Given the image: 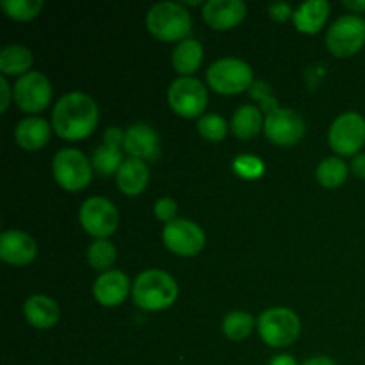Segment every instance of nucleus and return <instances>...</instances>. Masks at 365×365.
<instances>
[{
  "mask_svg": "<svg viewBox=\"0 0 365 365\" xmlns=\"http://www.w3.org/2000/svg\"><path fill=\"white\" fill-rule=\"evenodd\" d=\"M98 106L89 95L73 91L56 103L52 113V127L57 135L66 141H81L91 135L98 125Z\"/></svg>",
  "mask_w": 365,
  "mask_h": 365,
  "instance_id": "nucleus-1",
  "label": "nucleus"
},
{
  "mask_svg": "<svg viewBox=\"0 0 365 365\" xmlns=\"http://www.w3.org/2000/svg\"><path fill=\"white\" fill-rule=\"evenodd\" d=\"M253 98H257L266 113L264 120V132L271 143L278 146H292L299 143V139L305 135L307 123L299 113L294 109H282L278 107L277 98L271 93L267 82L257 81L250 88Z\"/></svg>",
  "mask_w": 365,
  "mask_h": 365,
  "instance_id": "nucleus-2",
  "label": "nucleus"
},
{
  "mask_svg": "<svg viewBox=\"0 0 365 365\" xmlns=\"http://www.w3.org/2000/svg\"><path fill=\"white\" fill-rule=\"evenodd\" d=\"M178 285L170 273L163 269L143 271L132 285V298L139 309L146 312H159L175 303Z\"/></svg>",
  "mask_w": 365,
  "mask_h": 365,
  "instance_id": "nucleus-3",
  "label": "nucleus"
},
{
  "mask_svg": "<svg viewBox=\"0 0 365 365\" xmlns=\"http://www.w3.org/2000/svg\"><path fill=\"white\" fill-rule=\"evenodd\" d=\"M191 25V14L177 2H159L146 14V27L160 41H184Z\"/></svg>",
  "mask_w": 365,
  "mask_h": 365,
  "instance_id": "nucleus-4",
  "label": "nucleus"
},
{
  "mask_svg": "<svg viewBox=\"0 0 365 365\" xmlns=\"http://www.w3.org/2000/svg\"><path fill=\"white\" fill-rule=\"evenodd\" d=\"M207 82L221 95H237L253 86V70L237 57H221L207 70Z\"/></svg>",
  "mask_w": 365,
  "mask_h": 365,
  "instance_id": "nucleus-5",
  "label": "nucleus"
},
{
  "mask_svg": "<svg viewBox=\"0 0 365 365\" xmlns=\"http://www.w3.org/2000/svg\"><path fill=\"white\" fill-rule=\"evenodd\" d=\"M302 331V323L294 310L277 307L260 314L259 334L271 348H285L296 342Z\"/></svg>",
  "mask_w": 365,
  "mask_h": 365,
  "instance_id": "nucleus-6",
  "label": "nucleus"
},
{
  "mask_svg": "<svg viewBox=\"0 0 365 365\" xmlns=\"http://www.w3.org/2000/svg\"><path fill=\"white\" fill-rule=\"evenodd\" d=\"M365 43V20L360 14H344L327 32V46L334 56L346 59L359 52Z\"/></svg>",
  "mask_w": 365,
  "mask_h": 365,
  "instance_id": "nucleus-7",
  "label": "nucleus"
},
{
  "mask_svg": "<svg viewBox=\"0 0 365 365\" xmlns=\"http://www.w3.org/2000/svg\"><path fill=\"white\" fill-rule=\"evenodd\" d=\"M53 177L66 191H81L91 182L93 170L88 157L75 148H63L53 155Z\"/></svg>",
  "mask_w": 365,
  "mask_h": 365,
  "instance_id": "nucleus-8",
  "label": "nucleus"
},
{
  "mask_svg": "<svg viewBox=\"0 0 365 365\" xmlns=\"http://www.w3.org/2000/svg\"><path fill=\"white\" fill-rule=\"evenodd\" d=\"M170 107L182 118H196L205 110L209 95L198 78L180 77L171 82L168 89Z\"/></svg>",
  "mask_w": 365,
  "mask_h": 365,
  "instance_id": "nucleus-9",
  "label": "nucleus"
},
{
  "mask_svg": "<svg viewBox=\"0 0 365 365\" xmlns=\"http://www.w3.org/2000/svg\"><path fill=\"white\" fill-rule=\"evenodd\" d=\"M328 143L339 155H356L365 143V120L362 114L349 110L331 123Z\"/></svg>",
  "mask_w": 365,
  "mask_h": 365,
  "instance_id": "nucleus-10",
  "label": "nucleus"
},
{
  "mask_svg": "<svg viewBox=\"0 0 365 365\" xmlns=\"http://www.w3.org/2000/svg\"><path fill=\"white\" fill-rule=\"evenodd\" d=\"M81 223L88 234L95 235L96 239H106L114 234L118 228V209L110 200L103 196H91L86 200L81 207Z\"/></svg>",
  "mask_w": 365,
  "mask_h": 365,
  "instance_id": "nucleus-11",
  "label": "nucleus"
},
{
  "mask_svg": "<svg viewBox=\"0 0 365 365\" xmlns=\"http://www.w3.org/2000/svg\"><path fill=\"white\" fill-rule=\"evenodd\" d=\"M52 100V86L41 71H29L14 84V102L25 113H41Z\"/></svg>",
  "mask_w": 365,
  "mask_h": 365,
  "instance_id": "nucleus-12",
  "label": "nucleus"
},
{
  "mask_svg": "<svg viewBox=\"0 0 365 365\" xmlns=\"http://www.w3.org/2000/svg\"><path fill=\"white\" fill-rule=\"evenodd\" d=\"M164 245L168 250L180 257H195L202 252L205 246V234L196 225L189 220H173L166 223L163 232Z\"/></svg>",
  "mask_w": 365,
  "mask_h": 365,
  "instance_id": "nucleus-13",
  "label": "nucleus"
},
{
  "mask_svg": "<svg viewBox=\"0 0 365 365\" xmlns=\"http://www.w3.org/2000/svg\"><path fill=\"white\" fill-rule=\"evenodd\" d=\"M38 255L34 239L20 230H6L0 235V259L13 266L31 264Z\"/></svg>",
  "mask_w": 365,
  "mask_h": 365,
  "instance_id": "nucleus-14",
  "label": "nucleus"
},
{
  "mask_svg": "<svg viewBox=\"0 0 365 365\" xmlns=\"http://www.w3.org/2000/svg\"><path fill=\"white\" fill-rule=\"evenodd\" d=\"M125 150L130 153L134 159L141 160H157L160 155L159 135L150 125L134 123L125 132Z\"/></svg>",
  "mask_w": 365,
  "mask_h": 365,
  "instance_id": "nucleus-15",
  "label": "nucleus"
},
{
  "mask_svg": "<svg viewBox=\"0 0 365 365\" xmlns=\"http://www.w3.org/2000/svg\"><path fill=\"white\" fill-rule=\"evenodd\" d=\"M246 16L242 0H209L203 6V20L216 31H228L241 24Z\"/></svg>",
  "mask_w": 365,
  "mask_h": 365,
  "instance_id": "nucleus-16",
  "label": "nucleus"
},
{
  "mask_svg": "<svg viewBox=\"0 0 365 365\" xmlns=\"http://www.w3.org/2000/svg\"><path fill=\"white\" fill-rule=\"evenodd\" d=\"M130 291V280L123 271H106L93 285L95 299L103 307H116L125 302Z\"/></svg>",
  "mask_w": 365,
  "mask_h": 365,
  "instance_id": "nucleus-17",
  "label": "nucleus"
},
{
  "mask_svg": "<svg viewBox=\"0 0 365 365\" xmlns=\"http://www.w3.org/2000/svg\"><path fill=\"white\" fill-rule=\"evenodd\" d=\"M25 319L38 330H48L59 321V307L52 298L43 294L31 296L24 305Z\"/></svg>",
  "mask_w": 365,
  "mask_h": 365,
  "instance_id": "nucleus-18",
  "label": "nucleus"
},
{
  "mask_svg": "<svg viewBox=\"0 0 365 365\" xmlns=\"http://www.w3.org/2000/svg\"><path fill=\"white\" fill-rule=\"evenodd\" d=\"M148 178L150 170L146 163L141 159H134V157H128L127 160H123L116 173L118 187L128 196H135L145 191L146 185H148Z\"/></svg>",
  "mask_w": 365,
  "mask_h": 365,
  "instance_id": "nucleus-19",
  "label": "nucleus"
},
{
  "mask_svg": "<svg viewBox=\"0 0 365 365\" xmlns=\"http://www.w3.org/2000/svg\"><path fill=\"white\" fill-rule=\"evenodd\" d=\"M14 139L25 150H39L50 141V125L39 116L24 118L14 128Z\"/></svg>",
  "mask_w": 365,
  "mask_h": 365,
  "instance_id": "nucleus-20",
  "label": "nucleus"
},
{
  "mask_svg": "<svg viewBox=\"0 0 365 365\" xmlns=\"http://www.w3.org/2000/svg\"><path fill=\"white\" fill-rule=\"evenodd\" d=\"M328 13H330V4L327 0H309L294 11L292 20L299 32L316 34L319 29H323Z\"/></svg>",
  "mask_w": 365,
  "mask_h": 365,
  "instance_id": "nucleus-21",
  "label": "nucleus"
},
{
  "mask_svg": "<svg viewBox=\"0 0 365 365\" xmlns=\"http://www.w3.org/2000/svg\"><path fill=\"white\" fill-rule=\"evenodd\" d=\"M203 59V46L202 43L196 39H184L175 46L173 53H171V64H173L175 71H178L184 77H189L195 73L200 68Z\"/></svg>",
  "mask_w": 365,
  "mask_h": 365,
  "instance_id": "nucleus-22",
  "label": "nucleus"
},
{
  "mask_svg": "<svg viewBox=\"0 0 365 365\" xmlns=\"http://www.w3.org/2000/svg\"><path fill=\"white\" fill-rule=\"evenodd\" d=\"M264 120L255 106H242L232 116V132L242 141L255 138L262 128Z\"/></svg>",
  "mask_w": 365,
  "mask_h": 365,
  "instance_id": "nucleus-23",
  "label": "nucleus"
},
{
  "mask_svg": "<svg viewBox=\"0 0 365 365\" xmlns=\"http://www.w3.org/2000/svg\"><path fill=\"white\" fill-rule=\"evenodd\" d=\"M32 64V52L24 45H7L0 52V71L4 75L29 73Z\"/></svg>",
  "mask_w": 365,
  "mask_h": 365,
  "instance_id": "nucleus-24",
  "label": "nucleus"
},
{
  "mask_svg": "<svg viewBox=\"0 0 365 365\" xmlns=\"http://www.w3.org/2000/svg\"><path fill=\"white\" fill-rule=\"evenodd\" d=\"M316 177L323 187L335 189L342 185L348 178V166L339 157H328V159L321 160L317 166Z\"/></svg>",
  "mask_w": 365,
  "mask_h": 365,
  "instance_id": "nucleus-25",
  "label": "nucleus"
},
{
  "mask_svg": "<svg viewBox=\"0 0 365 365\" xmlns=\"http://www.w3.org/2000/svg\"><path fill=\"white\" fill-rule=\"evenodd\" d=\"M253 324H255V319H253L252 314L235 310L223 319V334L230 341H242L252 334Z\"/></svg>",
  "mask_w": 365,
  "mask_h": 365,
  "instance_id": "nucleus-26",
  "label": "nucleus"
},
{
  "mask_svg": "<svg viewBox=\"0 0 365 365\" xmlns=\"http://www.w3.org/2000/svg\"><path fill=\"white\" fill-rule=\"evenodd\" d=\"M121 164H123V160H121L120 146L103 145L98 146L95 150V153H93V168L100 175H106L107 177V175H113L114 171L118 173Z\"/></svg>",
  "mask_w": 365,
  "mask_h": 365,
  "instance_id": "nucleus-27",
  "label": "nucleus"
},
{
  "mask_svg": "<svg viewBox=\"0 0 365 365\" xmlns=\"http://www.w3.org/2000/svg\"><path fill=\"white\" fill-rule=\"evenodd\" d=\"M116 260V248L110 241L107 239H96L95 242H91V246L88 248V262L91 264L95 269L103 271L106 273L110 266Z\"/></svg>",
  "mask_w": 365,
  "mask_h": 365,
  "instance_id": "nucleus-28",
  "label": "nucleus"
},
{
  "mask_svg": "<svg viewBox=\"0 0 365 365\" xmlns=\"http://www.w3.org/2000/svg\"><path fill=\"white\" fill-rule=\"evenodd\" d=\"M4 13L14 20H32L43 9V0H2L0 2Z\"/></svg>",
  "mask_w": 365,
  "mask_h": 365,
  "instance_id": "nucleus-29",
  "label": "nucleus"
},
{
  "mask_svg": "<svg viewBox=\"0 0 365 365\" xmlns=\"http://www.w3.org/2000/svg\"><path fill=\"white\" fill-rule=\"evenodd\" d=\"M227 120L220 114H205L198 121V132L207 139V141L220 143L227 135Z\"/></svg>",
  "mask_w": 365,
  "mask_h": 365,
  "instance_id": "nucleus-30",
  "label": "nucleus"
},
{
  "mask_svg": "<svg viewBox=\"0 0 365 365\" xmlns=\"http://www.w3.org/2000/svg\"><path fill=\"white\" fill-rule=\"evenodd\" d=\"M234 171L239 177L253 180V178H259L264 175V163L259 157L245 153V155H239L234 160Z\"/></svg>",
  "mask_w": 365,
  "mask_h": 365,
  "instance_id": "nucleus-31",
  "label": "nucleus"
},
{
  "mask_svg": "<svg viewBox=\"0 0 365 365\" xmlns=\"http://www.w3.org/2000/svg\"><path fill=\"white\" fill-rule=\"evenodd\" d=\"M177 210H178V205L175 200L171 198H160L157 200L155 207H153V212H155L157 220L160 221H166V223H170V221L177 220Z\"/></svg>",
  "mask_w": 365,
  "mask_h": 365,
  "instance_id": "nucleus-32",
  "label": "nucleus"
},
{
  "mask_svg": "<svg viewBox=\"0 0 365 365\" xmlns=\"http://www.w3.org/2000/svg\"><path fill=\"white\" fill-rule=\"evenodd\" d=\"M269 14L274 20L285 21L287 18H291L294 14V11L291 9V6L287 2H274L269 6Z\"/></svg>",
  "mask_w": 365,
  "mask_h": 365,
  "instance_id": "nucleus-33",
  "label": "nucleus"
},
{
  "mask_svg": "<svg viewBox=\"0 0 365 365\" xmlns=\"http://www.w3.org/2000/svg\"><path fill=\"white\" fill-rule=\"evenodd\" d=\"M103 143L106 145H114V146H120L121 143H125V134L116 127H109L103 134Z\"/></svg>",
  "mask_w": 365,
  "mask_h": 365,
  "instance_id": "nucleus-34",
  "label": "nucleus"
},
{
  "mask_svg": "<svg viewBox=\"0 0 365 365\" xmlns=\"http://www.w3.org/2000/svg\"><path fill=\"white\" fill-rule=\"evenodd\" d=\"M351 170L356 177L365 178V153H356V155L353 157Z\"/></svg>",
  "mask_w": 365,
  "mask_h": 365,
  "instance_id": "nucleus-35",
  "label": "nucleus"
},
{
  "mask_svg": "<svg viewBox=\"0 0 365 365\" xmlns=\"http://www.w3.org/2000/svg\"><path fill=\"white\" fill-rule=\"evenodd\" d=\"M0 91H2V110H6L7 109V106H9V102H11V88H9V84H7V81H6V77H0Z\"/></svg>",
  "mask_w": 365,
  "mask_h": 365,
  "instance_id": "nucleus-36",
  "label": "nucleus"
},
{
  "mask_svg": "<svg viewBox=\"0 0 365 365\" xmlns=\"http://www.w3.org/2000/svg\"><path fill=\"white\" fill-rule=\"evenodd\" d=\"M342 4H344V7L351 9L353 14L364 13L365 11V0H344Z\"/></svg>",
  "mask_w": 365,
  "mask_h": 365,
  "instance_id": "nucleus-37",
  "label": "nucleus"
},
{
  "mask_svg": "<svg viewBox=\"0 0 365 365\" xmlns=\"http://www.w3.org/2000/svg\"><path fill=\"white\" fill-rule=\"evenodd\" d=\"M269 365H298V362L291 355H278L271 360Z\"/></svg>",
  "mask_w": 365,
  "mask_h": 365,
  "instance_id": "nucleus-38",
  "label": "nucleus"
},
{
  "mask_svg": "<svg viewBox=\"0 0 365 365\" xmlns=\"http://www.w3.org/2000/svg\"><path fill=\"white\" fill-rule=\"evenodd\" d=\"M303 365H337L328 356H314V359H309Z\"/></svg>",
  "mask_w": 365,
  "mask_h": 365,
  "instance_id": "nucleus-39",
  "label": "nucleus"
}]
</instances>
